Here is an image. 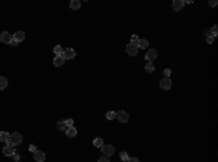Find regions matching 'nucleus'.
Listing matches in <instances>:
<instances>
[{"instance_id": "obj_4", "label": "nucleus", "mask_w": 218, "mask_h": 162, "mask_svg": "<svg viewBox=\"0 0 218 162\" xmlns=\"http://www.w3.org/2000/svg\"><path fill=\"white\" fill-rule=\"evenodd\" d=\"M125 51H126V54H128V55H131V57H135V55L138 54V45H134V44H128V45H126V48H125Z\"/></svg>"}, {"instance_id": "obj_11", "label": "nucleus", "mask_w": 218, "mask_h": 162, "mask_svg": "<svg viewBox=\"0 0 218 162\" xmlns=\"http://www.w3.org/2000/svg\"><path fill=\"white\" fill-rule=\"evenodd\" d=\"M34 158H35V162H45V154L42 151H36L34 154Z\"/></svg>"}, {"instance_id": "obj_29", "label": "nucleus", "mask_w": 218, "mask_h": 162, "mask_svg": "<svg viewBox=\"0 0 218 162\" xmlns=\"http://www.w3.org/2000/svg\"><path fill=\"white\" fill-rule=\"evenodd\" d=\"M29 151H31L32 154H35V152H36L38 149H36V146H35V145H29Z\"/></svg>"}, {"instance_id": "obj_13", "label": "nucleus", "mask_w": 218, "mask_h": 162, "mask_svg": "<svg viewBox=\"0 0 218 162\" xmlns=\"http://www.w3.org/2000/svg\"><path fill=\"white\" fill-rule=\"evenodd\" d=\"M66 135H67L68 138H76V136H77V129H76L74 126L67 128V130H66Z\"/></svg>"}, {"instance_id": "obj_26", "label": "nucleus", "mask_w": 218, "mask_h": 162, "mask_svg": "<svg viewBox=\"0 0 218 162\" xmlns=\"http://www.w3.org/2000/svg\"><path fill=\"white\" fill-rule=\"evenodd\" d=\"M217 35H218V28L214 25V26H212V29H211V36H214V38H215Z\"/></svg>"}, {"instance_id": "obj_10", "label": "nucleus", "mask_w": 218, "mask_h": 162, "mask_svg": "<svg viewBox=\"0 0 218 162\" xmlns=\"http://www.w3.org/2000/svg\"><path fill=\"white\" fill-rule=\"evenodd\" d=\"M185 6V2L183 0H175L173 3H172V8L175 9V12H179V10H182V8Z\"/></svg>"}, {"instance_id": "obj_7", "label": "nucleus", "mask_w": 218, "mask_h": 162, "mask_svg": "<svg viewBox=\"0 0 218 162\" xmlns=\"http://www.w3.org/2000/svg\"><path fill=\"white\" fill-rule=\"evenodd\" d=\"M160 87H161V90H170V87H172V80L167 78V77L161 78V80H160Z\"/></svg>"}, {"instance_id": "obj_19", "label": "nucleus", "mask_w": 218, "mask_h": 162, "mask_svg": "<svg viewBox=\"0 0 218 162\" xmlns=\"http://www.w3.org/2000/svg\"><path fill=\"white\" fill-rule=\"evenodd\" d=\"M144 70H145V73H154V70H156V67H154V64H153V62H148V64L145 65V68H144Z\"/></svg>"}, {"instance_id": "obj_20", "label": "nucleus", "mask_w": 218, "mask_h": 162, "mask_svg": "<svg viewBox=\"0 0 218 162\" xmlns=\"http://www.w3.org/2000/svg\"><path fill=\"white\" fill-rule=\"evenodd\" d=\"M8 87V78L6 77H0V90H5Z\"/></svg>"}, {"instance_id": "obj_17", "label": "nucleus", "mask_w": 218, "mask_h": 162, "mask_svg": "<svg viewBox=\"0 0 218 162\" xmlns=\"http://www.w3.org/2000/svg\"><path fill=\"white\" fill-rule=\"evenodd\" d=\"M148 46V40L147 39H140L138 40V49H145Z\"/></svg>"}, {"instance_id": "obj_3", "label": "nucleus", "mask_w": 218, "mask_h": 162, "mask_svg": "<svg viewBox=\"0 0 218 162\" xmlns=\"http://www.w3.org/2000/svg\"><path fill=\"white\" fill-rule=\"evenodd\" d=\"M101 151L103 152V155H105V156H108V158L115 154V148H114L112 145H102L101 146Z\"/></svg>"}, {"instance_id": "obj_9", "label": "nucleus", "mask_w": 218, "mask_h": 162, "mask_svg": "<svg viewBox=\"0 0 218 162\" xmlns=\"http://www.w3.org/2000/svg\"><path fill=\"white\" fill-rule=\"evenodd\" d=\"M156 58H157V51H156V49H148L147 54H145V59H147L148 62H153Z\"/></svg>"}, {"instance_id": "obj_21", "label": "nucleus", "mask_w": 218, "mask_h": 162, "mask_svg": "<svg viewBox=\"0 0 218 162\" xmlns=\"http://www.w3.org/2000/svg\"><path fill=\"white\" fill-rule=\"evenodd\" d=\"M57 128H58V130H61V132H66V130H67V126H66L64 120H60L58 123H57Z\"/></svg>"}, {"instance_id": "obj_25", "label": "nucleus", "mask_w": 218, "mask_h": 162, "mask_svg": "<svg viewBox=\"0 0 218 162\" xmlns=\"http://www.w3.org/2000/svg\"><path fill=\"white\" fill-rule=\"evenodd\" d=\"M119 158H121V159H122V161H124V162H126V159H128L129 156H128V154H126L125 151H122V152L119 154Z\"/></svg>"}, {"instance_id": "obj_24", "label": "nucleus", "mask_w": 218, "mask_h": 162, "mask_svg": "<svg viewBox=\"0 0 218 162\" xmlns=\"http://www.w3.org/2000/svg\"><path fill=\"white\" fill-rule=\"evenodd\" d=\"M138 40H140V38H138V35H132V36H131V42H129V44H134V45H138Z\"/></svg>"}, {"instance_id": "obj_33", "label": "nucleus", "mask_w": 218, "mask_h": 162, "mask_svg": "<svg viewBox=\"0 0 218 162\" xmlns=\"http://www.w3.org/2000/svg\"><path fill=\"white\" fill-rule=\"evenodd\" d=\"M210 6H212V8H214V6H217V2H215V0L210 2Z\"/></svg>"}, {"instance_id": "obj_22", "label": "nucleus", "mask_w": 218, "mask_h": 162, "mask_svg": "<svg viewBox=\"0 0 218 162\" xmlns=\"http://www.w3.org/2000/svg\"><path fill=\"white\" fill-rule=\"evenodd\" d=\"M102 145H103V139H102V138L93 139V146H96V148H101Z\"/></svg>"}, {"instance_id": "obj_14", "label": "nucleus", "mask_w": 218, "mask_h": 162, "mask_svg": "<svg viewBox=\"0 0 218 162\" xmlns=\"http://www.w3.org/2000/svg\"><path fill=\"white\" fill-rule=\"evenodd\" d=\"M80 8H82V2H80V0H71V2H70V9L79 10Z\"/></svg>"}, {"instance_id": "obj_32", "label": "nucleus", "mask_w": 218, "mask_h": 162, "mask_svg": "<svg viewBox=\"0 0 218 162\" xmlns=\"http://www.w3.org/2000/svg\"><path fill=\"white\" fill-rule=\"evenodd\" d=\"M126 162H140V159H138V158H128Z\"/></svg>"}, {"instance_id": "obj_18", "label": "nucleus", "mask_w": 218, "mask_h": 162, "mask_svg": "<svg viewBox=\"0 0 218 162\" xmlns=\"http://www.w3.org/2000/svg\"><path fill=\"white\" fill-rule=\"evenodd\" d=\"M63 52H64L63 46H60V45L54 46V54H55V57H61V55H63Z\"/></svg>"}, {"instance_id": "obj_5", "label": "nucleus", "mask_w": 218, "mask_h": 162, "mask_svg": "<svg viewBox=\"0 0 218 162\" xmlns=\"http://www.w3.org/2000/svg\"><path fill=\"white\" fill-rule=\"evenodd\" d=\"M117 119L121 123H126V122L129 120V114L126 113L125 110H119V112H117Z\"/></svg>"}, {"instance_id": "obj_30", "label": "nucleus", "mask_w": 218, "mask_h": 162, "mask_svg": "<svg viewBox=\"0 0 218 162\" xmlns=\"http://www.w3.org/2000/svg\"><path fill=\"white\" fill-rule=\"evenodd\" d=\"M207 42H208V44H212V42H214V36L208 35V36H207Z\"/></svg>"}, {"instance_id": "obj_15", "label": "nucleus", "mask_w": 218, "mask_h": 162, "mask_svg": "<svg viewBox=\"0 0 218 162\" xmlns=\"http://www.w3.org/2000/svg\"><path fill=\"white\" fill-rule=\"evenodd\" d=\"M64 61H66V59H64V58H63V55H61V57H55V58H54V61H52V62H54V65H55V67H61V65L64 64Z\"/></svg>"}, {"instance_id": "obj_31", "label": "nucleus", "mask_w": 218, "mask_h": 162, "mask_svg": "<svg viewBox=\"0 0 218 162\" xmlns=\"http://www.w3.org/2000/svg\"><path fill=\"white\" fill-rule=\"evenodd\" d=\"M170 74H172V71H170V70H169V68H166V70H164V77H170Z\"/></svg>"}, {"instance_id": "obj_1", "label": "nucleus", "mask_w": 218, "mask_h": 162, "mask_svg": "<svg viewBox=\"0 0 218 162\" xmlns=\"http://www.w3.org/2000/svg\"><path fill=\"white\" fill-rule=\"evenodd\" d=\"M22 135L19 133V132H15V133H12L10 135V138L8 140V145H12V146H17L22 143Z\"/></svg>"}, {"instance_id": "obj_23", "label": "nucleus", "mask_w": 218, "mask_h": 162, "mask_svg": "<svg viewBox=\"0 0 218 162\" xmlns=\"http://www.w3.org/2000/svg\"><path fill=\"white\" fill-rule=\"evenodd\" d=\"M106 119H108V120L117 119V113H115V112H108V113H106Z\"/></svg>"}, {"instance_id": "obj_12", "label": "nucleus", "mask_w": 218, "mask_h": 162, "mask_svg": "<svg viewBox=\"0 0 218 162\" xmlns=\"http://www.w3.org/2000/svg\"><path fill=\"white\" fill-rule=\"evenodd\" d=\"M23 39H25V33L22 32V31H17V32L13 35V40H15V42H17V44H19V42H22Z\"/></svg>"}, {"instance_id": "obj_2", "label": "nucleus", "mask_w": 218, "mask_h": 162, "mask_svg": "<svg viewBox=\"0 0 218 162\" xmlns=\"http://www.w3.org/2000/svg\"><path fill=\"white\" fill-rule=\"evenodd\" d=\"M0 42H3V44H9V45H10V44L13 42V35L6 32V31L2 32L0 33Z\"/></svg>"}, {"instance_id": "obj_28", "label": "nucleus", "mask_w": 218, "mask_h": 162, "mask_svg": "<svg viewBox=\"0 0 218 162\" xmlns=\"http://www.w3.org/2000/svg\"><path fill=\"white\" fill-rule=\"evenodd\" d=\"M98 162H111V161H109L108 156H105V155H103V156H101V158L98 159Z\"/></svg>"}, {"instance_id": "obj_16", "label": "nucleus", "mask_w": 218, "mask_h": 162, "mask_svg": "<svg viewBox=\"0 0 218 162\" xmlns=\"http://www.w3.org/2000/svg\"><path fill=\"white\" fill-rule=\"evenodd\" d=\"M9 138H10V135H9L8 132H0V142H6L8 143Z\"/></svg>"}, {"instance_id": "obj_6", "label": "nucleus", "mask_w": 218, "mask_h": 162, "mask_svg": "<svg viewBox=\"0 0 218 162\" xmlns=\"http://www.w3.org/2000/svg\"><path fill=\"white\" fill-rule=\"evenodd\" d=\"M63 58H64V59H74L76 58V51L73 48L64 49V52H63Z\"/></svg>"}, {"instance_id": "obj_27", "label": "nucleus", "mask_w": 218, "mask_h": 162, "mask_svg": "<svg viewBox=\"0 0 218 162\" xmlns=\"http://www.w3.org/2000/svg\"><path fill=\"white\" fill-rule=\"evenodd\" d=\"M64 123H66V126H67V128H71V126L74 124L73 119H66V120H64Z\"/></svg>"}, {"instance_id": "obj_8", "label": "nucleus", "mask_w": 218, "mask_h": 162, "mask_svg": "<svg viewBox=\"0 0 218 162\" xmlns=\"http://www.w3.org/2000/svg\"><path fill=\"white\" fill-rule=\"evenodd\" d=\"M2 152H3L5 156H13V154H15V146L8 145V143H6V146L2 149Z\"/></svg>"}]
</instances>
